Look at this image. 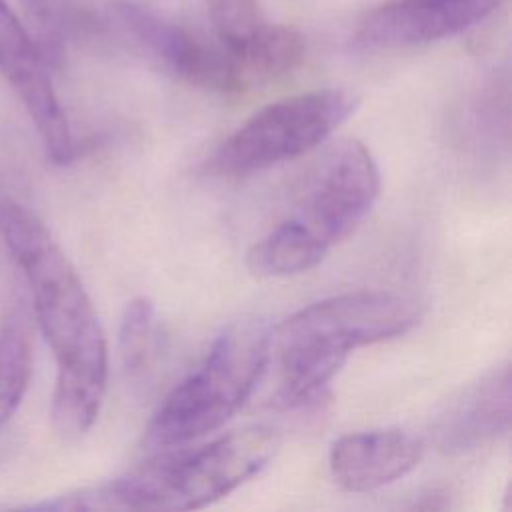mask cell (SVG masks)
Returning a JSON list of instances; mask_svg holds the SVG:
<instances>
[{"label":"cell","instance_id":"1","mask_svg":"<svg viewBox=\"0 0 512 512\" xmlns=\"http://www.w3.org/2000/svg\"><path fill=\"white\" fill-rule=\"evenodd\" d=\"M0 232L26 276L34 316L56 360L52 426L74 438L98 418L108 348L94 304L46 224L12 196H0Z\"/></svg>","mask_w":512,"mask_h":512},{"label":"cell","instance_id":"2","mask_svg":"<svg viewBox=\"0 0 512 512\" xmlns=\"http://www.w3.org/2000/svg\"><path fill=\"white\" fill-rule=\"evenodd\" d=\"M278 434L250 426L214 440L156 456L120 478L84 486L30 510H196L256 476L274 456Z\"/></svg>","mask_w":512,"mask_h":512},{"label":"cell","instance_id":"3","mask_svg":"<svg viewBox=\"0 0 512 512\" xmlns=\"http://www.w3.org/2000/svg\"><path fill=\"white\" fill-rule=\"evenodd\" d=\"M380 192V172L356 138L330 142L308 172L284 220L256 240L246 266L258 278H286L316 268L364 222Z\"/></svg>","mask_w":512,"mask_h":512},{"label":"cell","instance_id":"4","mask_svg":"<svg viewBox=\"0 0 512 512\" xmlns=\"http://www.w3.org/2000/svg\"><path fill=\"white\" fill-rule=\"evenodd\" d=\"M420 304L394 290H358L300 308L272 330L278 402L286 408L314 400L342 370L354 348L410 332Z\"/></svg>","mask_w":512,"mask_h":512},{"label":"cell","instance_id":"5","mask_svg":"<svg viewBox=\"0 0 512 512\" xmlns=\"http://www.w3.org/2000/svg\"><path fill=\"white\" fill-rule=\"evenodd\" d=\"M272 358V328L260 316L228 324L204 360L162 400L146 442L178 446L224 426L252 396Z\"/></svg>","mask_w":512,"mask_h":512},{"label":"cell","instance_id":"6","mask_svg":"<svg viewBox=\"0 0 512 512\" xmlns=\"http://www.w3.org/2000/svg\"><path fill=\"white\" fill-rule=\"evenodd\" d=\"M356 96L312 90L270 102L248 116L214 152L212 166L226 176H248L322 146L356 110Z\"/></svg>","mask_w":512,"mask_h":512},{"label":"cell","instance_id":"7","mask_svg":"<svg viewBox=\"0 0 512 512\" xmlns=\"http://www.w3.org/2000/svg\"><path fill=\"white\" fill-rule=\"evenodd\" d=\"M110 20L172 76L220 94L236 92L230 58L216 38H202L132 2L110 6Z\"/></svg>","mask_w":512,"mask_h":512},{"label":"cell","instance_id":"8","mask_svg":"<svg viewBox=\"0 0 512 512\" xmlns=\"http://www.w3.org/2000/svg\"><path fill=\"white\" fill-rule=\"evenodd\" d=\"M0 74L26 106L48 158L54 164H68L74 142L46 56L6 0H0Z\"/></svg>","mask_w":512,"mask_h":512},{"label":"cell","instance_id":"9","mask_svg":"<svg viewBox=\"0 0 512 512\" xmlns=\"http://www.w3.org/2000/svg\"><path fill=\"white\" fill-rule=\"evenodd\" d=\"M504 0H392L368 12L358 38L374 48L430 44L468 30Z\"/></svg>","mask_w":512,"mask_h":512},{"label":"cell","instance_id":"10","mask_svg":"<svg viewBox=\"0 0 512 512\" xmlns=\"http://www.w3.org/2000/svg\"><path fill=\"white\" fill-rule=\"evenodd\" d=\"M512 418V374L504 362L456 392L432 422L434 444L446 454L484 448L506 436Z\"/></svg>","mask_w":512,"mask_h":512},{"label":"cell","instance_id":"11","mask_svg":"<svg viewBox=\"0 0 512 512\" xmlns=\"http://www.w3.org/2000/svg\"><path fill=\"white\" fill-rule=\"evenodd\" d=\"M424 444L402 428H372L336 438L328 468L334 484L346 492H374L410 474L422 460Z\"/></svg>","mask_w":512,"mask_h":512},{"label":"cell","instance_id":"12","mask_svg":"<svg viewBox=\"0 0 512 512\" xmlns=\"http://www.w3.org/2000/svg\"><path fill=\"white\" fill-rule=\"evenodd\" d=\"M32 374V326L22 308L0 322V430L18 410Z\"/></svg>","mask_w":512,"mask_h":512},{"label":"cell","instance_id":"13","mask_svg":"<svg viewBox=\"0 0 512 512\" xmlns=\"http://www.w3.org/2000/svg\"><path fill=\"white\" fill-rule=\"evenodd\" d=\"M206 6L214 38L220 42L230 58L236 94H242L238 56L252 40H256L266 30L270 22L264 18L256 0H206Z\"/></svg>","mask_w":512,"mask_h":512},{"label":"cell","instance_id":"14","mask_svg":"<svg viewBox=\"0 0 512 512\" xmlns=\"http://www.w3.org/2000/svg\"><path fill=\"white\" fill-rule=\"evenodd\" d=\"M118 354L122 370L132 382H140L152 370L156 358V318L152 302L144 296L130 300L124 308L118 332Z\"/></svg>","mask_w":512,"mask_h":512},{"label":"cell","instance_id":"15","mask_svg":"<svg viewBox=\"0 0 512 512\" xmlns=\"http://www.w3.org/2000/svg\"><path fill=\"white\" fill-rule=\"evenodd\" d=\"M22 6H26L28 16H32L36 22L50 26L52 20V6L50 0H20Z\"/></svg>","mask_w":512,"mask_h":512}]
</instances>
